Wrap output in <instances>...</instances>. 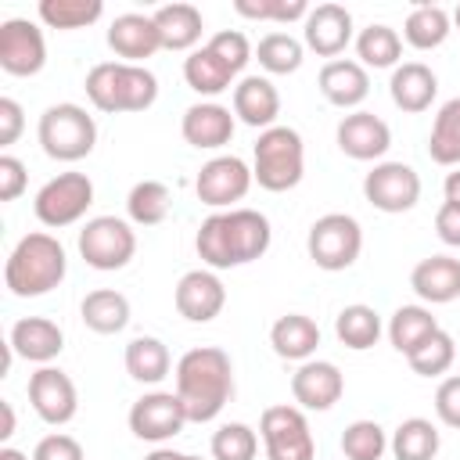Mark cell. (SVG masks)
Returning <instances> with one entry per match:
<instances>
[{
  "label": "cell",
  "mask_w": 460,
  "mask_h": 460,
  "mask_svg": "<svg viewBox=\"0 0 460 460\" xmlns=\"http://www.w3.org/2000/svg\"><path fill=\"white\" fill-rule=\"evenodd\" d=\"M169 208H172V194L162 180H140L126 198V212L137 226H158L169 216Z\"/></svg>",
  "instance_id": "37"
},
{
  "label": "cell",
  "mask_w": 460,
  "mask_h": 460,
  "mask_svg": "<svg viewBox=\"0 0 460 460\" xmlns=\"http://www.w3.org/2000/svg\"><path fill=\"white\" fill-rule=\"evenodd\" d=\"M176 313L190 323H208L226 305V288L212 270H187L176 284Z\"/></svg>",
  "instance_id": "16"
},
{
  "label": "cell",
  "mask_w": 460,
  "mask_h": 460,
  "mask_svg": "<svg viewBox=\"0 0 460 460\" xmlns=\"http://www.w3.org/2000/svg\"><path fill=\"white\" fill-rule=\"evenodd\" d=\"M144 460H183V453H176V449H155Z\"/></svg>",
  "instance_id": "53"
},
{
  "label": "cell",
  "mask_w": 460,
  "mask_h": 460,
  "mask_svg": "<svg viewBox=\"0 0 460 460\" xmlns=\"http://www.w3.org/2000/svg\"><path fill=\"white\" fill-rule=\"evenodd\" d=\"M356 54H359V65L363 68H392L402 54V36L392 29V25H367L359 36H356Z\"/></svg>",
  "instance_id": "38"
},
{
  "label": "cell",
  "mask_w": 460,
  "mask_h": 460,
  "mask_svg": "<svg viewBox=\"0 0 460 460\" xmlns=\"http://www.w3.org/2000/svg\"><path fill=\"white\" fill-rule=\"evenodd\" d=\"M449 32H453V18H449L446 7H438V4H417V7L406 14V25H402L406 43L417 47V50H435V47H442Z\"/></svg>",
  "instance_id": "34"
},
{
  "label": "cell",
  "mask_w": 460,
  "mask_h": 460,
  "mask_svg": "<svg viewBox=\"0 0 460 460\" xmlns=\"http://www.w3.org/2000/svg\"><path fill=\"white\" fill-rule=\"evenodd\" d=\"M79 316L97 334H119L129 323V298L122 291H115V288H97V291H90L83 298Z\"/></svg>",
  "instance_id": "29"
},
{
  "label": "cell",
  "mask_w": 460,
  "mask_h": 460,
  "mask_svg": "<svg viewBox=\"0 0 460 460\" xmlns=\"http://www.w3.org/2000/svg\"><path fill=\"white\" fill-rule=\"evenodd\" d=\"M435 331H438V320L424 305H399L388 320V341L402 356H410L417 345H424Z\"/></svg>",
  "instance_id": "32"
},
{
  "label": "cell",
  "mask_w": 460,
  "mask_h": 460,
  "mask_svg": "<svg viewBox=\"0 0 460 460\" xmlns=\"http://www.w3.org/2000/svg\"><path fill=\"white\" fill-rule=\"evenodd\" d=\"M205 47H208L216 58H223V61L230 65V72H234V75L252 61V43H248V36H244V32H237V29H223V32H216Z\"/></svg>",
  "instance_id": "45"
},
{
  "label": "cell",
  "mask_w": 460,
  "mask_h": 460,
  "mask_svg": "<svg viewBox=\"0 0 460 460\" xmlns=\"http://www.w3.org/2000/svg\"><path fill=\"white\" fill-rule=\"evenodd\" d=\"M183 79H187V86H190L194 93L216 97V93L230 90L234 72H230V65H226L223 58H216L208 47H198V50H190L187 61H183Z\"/></svg>",
  "instance_id": "31"
},
{
  "label": "cell",
  "mask_w": 460,
  "mask_h": 460,
  "mask_svg": "<svg viewBox=\"0 0 460 460\" xmlns=\"http://www.w3.org/2000/svg\"><path fill=\"white\" fill-rule=\"evenodd\" d=\"M25 183H29L25 162L14 158V155H0V201L22 198L25 194Z\"/></svg>",
  "instance_id": "47"
},
{
  "label": "cell",
  "mask_w": 460,
  "mask_h": 460,
  "mask_svg": "<svg viewBox=\"0 0 460 460\" xmlns=\"http://www.w3.org/2000/svg\"><path fill=\"white\" fill-rule=\"evenodd\" d=\"M305 172V144L302 133L291 126H270L259 133L255 140V162H252V176L262 190H291L302 183Z\"/></svg>",
  "instance_id": "5"
},
{
  "label": "cell",
  "mask_w": 460,
  "mask_h": 460,
  "mask_svg": "<svg viewBox=\"0 0 460 460\" xmlns=\"http://www.w3.org/2000/svg\"><path fill=\"white\" fill-rule=\"evenodd\" d=\"M320 93L334 104V108H356L367 101L370 93V75L359 61H327L320 68Z\"/></svg>",
  "instance_id": "26"
},
{
  "label": "cell",
  "mask_w": 460,
  "mask_h": 460,
  "mask_svg": "<svg viewBox=\"0 0 460 460\" xmlns=\"http://www.w3.org/2000/svg\"><path fill=\"white\" fill-rule=\"evenodd\" d=\"M32 460H86V453H83L79 438H72L65 431H54V435H47V438L36 442Z\"/></svg>",
  "instance_id": "46"
},
{
  "label": "cell",
  "mask_w": 460,
  "mask_h": 460,
  "mask_svg": "<svg viewBox=\"0 0 460 460\" xmlns=\"http://www.w3.org/2000/svg\"><path fill=\"white\" fill-rule=\"evenodd\" d=\"M363 198L388 216L410 212L420 201V176L406 162H377L363 176Z\"/></svg>",
  "instance_id": "11"
},
{
  "label": "cell",
  "mask_w": 460,
  "mask_h": 460,
  "mask_svg": "<svg viewBox=\"0 0 460 460\" xmlns=\"http://www.w3.org/2000/svg\"><path fill=\"white\" fill-rule=\"evenodd\" d=\"M0 413H4V428H0V438L7 442V438L14 435V406L4 399V402H0Z\"/></svg>",
  "instance_id": "51"
},
{
  "label": "cell",
  "mask_w": 460,
  "mask_h": 460,
  "mask_svg": "<svg viewBox=\"0 0 460 460\" xmlns=\"http://www.w3.org/2000/svg\"><path fill=\"white\" fill-rule=\"evenodd\" d=\"M435 230L449 248H460V205L456 201H442L435 212Z\"/></svg>",
  "instance_id": "50"
},
{
  "label": "cell",
  "mask_w": 460,
  "mask_h": 460,
  "mask_svg": "<svg viewBox=\"0 0 460 460\" xmlns=\"http://www.w3.org/2000/svg\"><path fill=\"white\" fill-rule=\"evenodd\" d=\"M86 97L97 111H147L158 101V79L144 65L101 61L86 75Z\"/></svg>",
  "instance_id": "4"
},
{
  "label": "cell",
  "mask_w": 460,
  "mask_h": 460,
  "mask_svg": "<svg viewBox=\"0 0 460 460\" xmlns=\"http://www.w3.org/2000/svg\"><path fill=\"white\" fill-rule=\"evenodd\" d=\"M334 334H338V341H341L345 349L363 352V349L377 345V338H381V316H377L374 305L352 302V305H345V309L334 316Z\"/></svg>",
  "instance_id": "35"
},
{
  "label": "cell",
  "mask_w": 460,
  "mask_h": 460,
  "mask_svg": "<svg viewBox=\"0 0 460 460\" xmlns=\"http://www.w3.org/2000/svg\"><path fill=\"white\" fill-rule=\"evenodd\" d=\"M305 252L327 273L349 270L363 252V226L349 212H327L309 226Z\"/></svg>",
  "instance_id": "7"
},
{
  "label": "cell",
  "mask_w": 460,
  "mask_h": 460,
  "mask_svg": "<svg viewBox=\"0 0 460 460\" xmlns=\"http://www.w3.org/2000/svg\"><path fill=\"white\" fill-rule=\"evenodd\" d=\"M273 241L270 219L255 208H230V212H212L194 237L198 259L212 270H230L244 266L266 255Z\"/></svg>",
  "instance_id": "1"
},
{
  "label": "cell",
  "mask_w": 460,
  "mask_h": 460,
  "mask_svg": "<svg viewBox=\"0 0 460 460\" xmlns=\"http://www.w3.org/2000/svg\"><path fill=\"white\" fill-rule=\"evenodd\" d=\"M388 449L385 428L377 420H352L341 431V453L345 460H381Z\"/></svg>",
  "instance_id": "42"
},
{
  "label": "cell",
  "mask_w": 460,
  "mask_h": 460,
  "mask_svg": "<svg viewBox=\"0 0 460 460\" xmlns=\"http://www.w3.org/2000/svg\"><path fill=\"white\" fill-rule=\"evenodd\" d=\"M234 11L252 22H295L305 18V0H234Z\"/></svg>",
  "instance_id": "44"
},
{
  "label": "cell",
  "mask_w": 460,
  "mask_h": 460,
  "mask_svg": "<svg viewBox=\"0 0 460 460\" xmlns=\"http://www.w3.org/2000/svg\"><path fill=\"white\" fill-rule=\"evenodd\" d=\"M108 47L126 61V65H140L144 58L162 50V36L151 14H119L108 25Z\"/></svg>",
  "instance_id": "21"
},
{
  "label": "cell",
  "mask_w": 460,
  "mask_h": 460,
  "mask_svg": "<svg viewBox=\"0 0 460 460\" xmlns=\"http://www.w3.org/2000/svg\"><path fill=\"white\" fill-rule=\"evenodd\" d=\"M252 183H255V176H252L244 158L219 155V158H208L201 165L194 190H198V201H205L208 208H230L234 201H241L252 190Z\"/></svg>",
  "instance_id": "12"
},
{
  "label": "cell",
  "mask_w": 460,
  "mask_h": 460,
  "mask_svg": "<svg viewBox=\"0 0 460 460\" xmlns=\"http://www.w3.org/2000/svg\"><path fill=\"white\" fill-rule=\"evenodd\" d=\"M176 395L190 424L216 420L234 399V363L219 345H198L176 363Z\"/></svg>",
  "instance_id": "2"
},
{
  "label": "cell",
  "mask_w": 460,
  "mask_h": 460,
  "mask_svg": "<svg viewBox=\"0 0 460 460\" xmlns=\"http://www.w3.org/2000/svg\"><path fill=\"white\" fill-rule=\"evenodd\" d=\"M65 270H68V259H65L61 241L47 230H36V234H25L11 248L4 262V284L18 298H36V295L54 291L65 280Z\"/></svg>",
  "instance_id": "3"
},
{
  "label": "cell",
  "mask_w": 460,
  "mask_h": 460,
  "mask_svg": "<svg viewBox=\"0 0 460 460\" xmlns=\"http://www.w3.org/2000/svg\"><path fill=\"white\" fill-rule=\"evenodd\" d=\"M345 392V377L327 359H305L291 374V395L302 410H331Z\"/></svg>",
  "instance_id": "18"
},
{
  "label": "cell",
  "mask_w": 460,
  "mask_h": 460,
  "mask_svg": "<svg viewBox=\"0 0 460 460\" xmlns=\"http://www.w3.org/2000/svg\"><path fill=\"white\" fill-rule=\"evenodd\" d=\"M25 129V115H22V104L14 97H0V144H14Z\"/></svg>",
  "instance_id": "49"
},
{
  "label": "cell",
  "mask_w": 460,
  "mask_h": 460,
  "mask_svg": "<svg viewBox=\"0 0 460 460\" xmlns=\"http://www.w3.org/2000/svg\"><path fill=\"white\" fill-rule=\"evenodd\" d=\"M187 410L176 392H147L129 406V431L144 442H165L183 431Z\"/></svg>",
  "instance_id": "14"
},
{
  "label": "cell",
  "mask_w": 460,
  "mask_h": 460,
  "mask_svg": "<svg viewBox=\"0 0 460 460\" xmlns=\"http://www.w3.org/2000/svg\"><path fill=\"white\" fill-rule=\"evenodd\" d=\"M428 155L438 165H460V97L438 108L428 137Z\"/></svg>",
  "instance_id": "36"
},
{
  "label": "cell",
  "mask_w": 460,
  "mask_h": 460,
  "mask_svg": "<svg viewBox=\"0 0 460 460\" xmlns=\"http://www.w3.org/2000/svg\"><path fill=\"white\" fill-rule=\"evenodd\" d=\"M259 435L266 446V460H313L316 442L302 406H266L259 417Z\"/></svg>",
  "instance_id": "10"
},
{
  "label": "cell",
  "mask_w": 460,
  "mask_h": 460,
  "mask_svg": "<svg viewBox=\"0 0 460 460\" xmlns=\"http://www.w3.org/2000/svg\"><path fill=\"white\" fill-rule=\"evenodd\" d=\"M151 18L158 25L162 50H190L201 40V29H205L201 11L194 4H165Z\"/></svg>",
  "instance_id": "28"
},
{
  "label": "cell",
  "mask_w": 460,
  "mask_h": 460,
  "mask_svg": "<svg viewBox=\"0 0 460 460\" xmlns=\"http://www.w3.org/2000/svg\"><path fill=\"white\" fill-rule=\"evenodd\" d=\"M90 205H93V180L86 172H58L36 190V201H32L36 219L54 230L79 223Z\"/></svg>",
  "instance_id": "9"
},
{
  "label": "cell",
  "mask_w": 460,
  "mask_h": 460,
  "mask_svg": "<svg viewBox=\"0 0 460 460\" xmlns=\"http://www.w3.org/2000/svg\"><path fill=\"white\" fill-rule=\"evenodd\" d=\"M212 460H255L259 453V435L241 424V420H230V424H219V431L212 435Z\"/></svg>",
  "instance_id": "43"
},
{
  "label": "cell",
  "mask_w": 460,
  "mask_h": 460,
  "mask_svg": "<svg viewBox=\"0 0 460 460\" xmlns=\"http://www.w3.org/2000/svg\"><path fill=\"white\" fill-rule=\"evenodd\" d=\"M36 137H40V147H43L47 158H54V162H79L97 144V122H93V115L83 104L61 101V104H50L40 115Z\"/></svg>",
  "instance_id": "6"
},
{
  "label": "cell",
  "mask_w": 460,
  "mask_h": 460,
  "mask_svg": "<svg viewBox=\"0 0 460 460\" xmlns=\"http://www.w3.org/2000/svg\"><path fill=\"white\" fill-rule=\"evenodd\" d=\"M410 288L417 291V298H424L431 305H446V302L460 298V259H453V255L420 259L410 273Z\"/></svg>",
  "instance_id": "24"
},
{
  "label": "cell",
  "mask_w": 460,
  "mask_h": 460,
  "mask_svg": "<svg viewBox=\"0 0 460 460\" xmlns=\"http://www.w3.org/2000/svg\"><path fill=\"white\" fill-rule=\"evenodd\" d=\"M338 147L356 162H377L392 147V129L374 111H352L338 122Z\"/></svg>",
  "instance_id": "17"
},
{
  "label": "cell",
  "mask_w": 460,
  "mask_h": 460,
  "mask_svg": "<svg viewBox=\"0 0 460 460\" xmlns=\"http://www.w3.org/2000/svg\"><path fill=\"white\" fill-rule=\"evenodd\" d=\"M388 93L395 101V108L417 115V111H428L435 93H438V75L424 65V61H402L395 72H392V83H388Z\"/></svg>",
  "instance_id": "25"
},
{
  "label": "cell",
  "mask_w": 460,
  "mask_h": 460,
  "mask_svg": "<svg viewBox=\"0 0 460 460\" xmlns=\"http://www.w3.org/2000/svg\"><path fill=\"white\" fill-rule=\"evenodd\" d=\"M183 460H201V456H190V453H183Z\"/></svg>",
  "instance_id": "56"
},
{
  "label": "cell",
  "mask_w": 460,
  "mask_h": 460,
  "mask_svg": "<svg viewBox=\"0 0 460 460\" xmlns=\"http://www.w3.org/2000/svg\"><path fill=\"white\" fill-rule=\"evenodd\" d=\"M270 345H273V352H277L280 359H298V363H305V359L316 352V345H320V327H316V320L305 316V313H284V316L270 327Z\"/></svg>",
  "instance_id": "27"
},
{
  "label": "cell",
  "mask_w": 460,
  "mask_h": 460,
  "mask_svg": "<svg viewBox=\"0 0 460 460\" xmlns=\"http://www.w3.org/2000/svg\"><path fill=\"white\" fill-rule=\"evenodd\" d=\"M442 438H438V428L428 420V417H406L395 431H392V456L395 460H435Z\"/></svg>",
  "instance_id": "33"
},
{
  "label": "cell",
  "mask_w": 460,
  "mask_h": 460,
  "mask_svg": "<svg viewBox=\"0 0 460 460\" xmlns=\"http://www.w3.org/2000/svg\"><path fill=\"white\" fill-rule=\"evenodd\" d=\"M352 40V14L341 4H316L305 14V47L320 58H338Z\"/></svg>",
  "instance_id": "19"
},
{
  "label": "cell",
  "mask_w": 460,
  "mask_h": 460,
  "mask_svg": "<svg viewBox=\"0 0 460 460\" xmlns=\"http://www.w3.org/2000/svg\"><path fill=\"white\" fill-rule=\"evenodd\" d=\"M435 413L446 428H460V374L446 377L435 392Z\"/></svg>",
  "instance_id": "48"
},
{
  "label": "cell",
  "mask_w": 460,
  "mask_h": 460,
  "mask_svg": "<svg viewBox=\"0 0 460 460\" xmlns=\"http://www.w3.org/2000/svg\"><path fill=\"white\" fill-rule=\"evenodd\" d=\"M40 22L50 29H86L104 14L101 0H40Z\"/></svg>",
  "instance_id": "39"
},
{
  "label": "cell",
  "mask_w": 460,
  "mask_h": 460,
  "mask_svg": "<svg viewBox=\"0 0 460 460\" xmlns=\"http://www.w3.org/2000/svg\"><path fill=\"white\" fill-rule=\"evenodd\" d=\"M442 190H446V201H456V205H460V165L446 176V187H442Z\"/></svg>",
  "instance_id": "52"
},
{
  "label": "cell",
  "mask_w": 460,
  "mask_h": 460,
  "mask_svg": "<svg viewBox=\"0 0 460 460\" xmlns=\"http://www.w3.org/2000/svg\"><path fill=\"white\" fill-rule=\"evenodd\" d=\"M11 352L29 359V363H50L54 356H61L65 349V334L54 320L47 316H22L14 327H11V338H7Z\"/></svg>",
  "instance_id": "22"
},
{
  "label": "cell",
  "mask_w": 460,
  "mask_h": 460,
  "mask_svg": "<svg viewBox=\"0 0 460 460\" xmlns=\"http://www.w3.org/2000/svg\"><path fill=\"white\" fill-rule=\"evenodd\" d=\"M453 359H456V341H453V334L442 331V327H438L424 345H417V349L406 356L410 370L420 374V377H438V374H446V370L453 367Z\"/></svg>",
  "instance_id": "41"
},
{
  "label": "cell",
  "mask_w": 460,
  "mask_h": 460,
  "mask_svg": "<svg viewBox=\"0 0 460 460\" xmlns=\"http://www.w3.org/2000/svg\"><path fill=\"white\" fill-rule=\"evenodd\" d=\"M79 255L101 273L122 270L137 255V230L119 216H93L79 230Z\"/></svg>",
  "instance_id": "8"
},
{
  "label": "cell",
  "mask_w": 460,
  "mask_h": 460,
  "mask_svg": "<svg viewBox=\"0 0 460 460\" xmlns=\"http://www.w3.org/2000/svg\"><path fill=\"white\" fill-rule=\"evenodd\" d=\"M172 367V356L165 349L162 338H151V334H140L126 345V374L140 385H158Z\"/></svg>",
  "instance_id": "30"
},
{
  "label": "cell",
  "mask_w": 460,
  "mask_h": 460,
  "mask_svg": "<svg viewBox=\"0 0 460 460\" xmlns=\"http://www.w3.org/2000/svg\"><path fill=\"white\" fill-rule=\"evenodd\" d=\"M302 43L288 32H266L255 47V58L259 65L270 72V75H288V72H298L302 68Z\"/></svg>",
  "instance_id": "40"
},
{
  "label": "cell",
  "mask_w": 460,
  "mask_h": 460,
  "mask_svg": "<svg viewBox=\"0 0 460 460\" xmlns=\"http://www.w3.org/2000/svg\"><path fill=\"white\" fill-rule=\"evenodd\" d=\"M0 460H29V456H25L22 449H14V446H4V449H0Z\"/></svg>",
  "instance_id": "54"
},
{
  "label": "cell",
  "mask_w": 460,
  "mask_h": 460,
  "mask_svg": "<svg viewBox=\"0 0 460 460\" xmlns=\"http://www.w3.org/2000/svg\"><path fill=\"white\" fill-rule=\"evenodd\" d=\"M180 133L190 147L198 151H216L223 144H230L234 137V115L230 108L216 104V101H201V104H190L180 119Z\"/></svg>",
  "instance_id": "20"
},
{
  "label": "cell",
  "mask_w": 460,
  "mask_h": 460,
  "mask_svg": "<svg viewBox=\"0 0 460 460\" xmlns=\"http://www.w3.org/2000/svg\"><path fill=\"white\" fill-rule=\"evenodd\" d=\"M47 65L43 29L29 18H7L0 25V68L7 75H36Z\"/></svg>",
  "instance_id": "13"
},
{
  "label": "cell",
  "mask_w": 460,
  "mask_h": 460,
  "mask_svg": "<svg viewBox=\"0 0 460 460\" xmlns=\"http://www.w3.org/2000/svg\"><path fill=\"white\" fill-rule=\"evenodd\" d=\"M453 22H456V29H460V4H456V11H453Z\"/></svg>",
  "instance_id": "55"
},
{
  "label": "cell",
  "mask_w": 460,
  "mask_h": 460,
  "mask_svg": "<svg viewBox=\"0 0 460 460\" xmlns=\"http://www.w3.org/2000/svg\"><path fill=\"white\" fill-rule=\"evenodd\" d=\"M234 115L252 126V129H270L277 126L280 115V93L266 75H244L234 86Z\"/></svg>",
  "instance_id": "23"
},
{
  "label": "cell",
  "mask_w": 460,
  "mask_h": 460,
  "mask_svg": "<svg viewBox=\"0 0 460 460\" xmlns=\"http://www.w3.org/2000/svg\"><path fill=\"white\" fill-rule=\"evenodd\" d=\"M29 402H32L40 420L68 424L75 417V410H79V392H75V381L65 370L47 363L29 377Z\"/></svg>",
  "instance_id": "15"
}]
</instances>
